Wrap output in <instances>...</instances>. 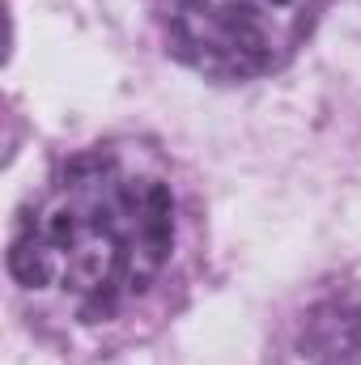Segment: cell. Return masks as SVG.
Listing matches in <instances>:
<instances>
[{
	"mask_svg": "<svg viewBox=\"0 0 361 365\" xmlns=\"http://www.w3.org/2000/svg\"><path fill=\"white\" fill-rule=\"evenodd\" d=\"M323 0H171V38L191 68L247 81L280 68L315 30Z\"/></svg>",
	"mask_w": 361,
	"mask_h": 365,
	"instance_id": "7a4b0ae2",
	"label": "cell"
},
{
	"mask_svg": "<svg viewBox=\"0 0 361 365\" xmlns=\"http://www.w3.org/2000/svg\"><path fill=\"white\" fill-rule=\"evenodd\" d=\"M280 365H361V272L327 284L306 306Z\"/></svg>",
	"mask_w": 361,
	"mask_h": 365,
	"instance_id": "3957f363",
	"label": "cell"
},
{
	"mask_svg": "<svg viewBox=\"0 0 361 365\" xmlns=\"http://www.w3.org/2000/svg\"><path fill=\"white\" fill-rule=\"evenodd\" d=\"M175 242L171 182L123 149H98L68 162L26 208L9 268L34 306L93 327L132 314L162 284Z\"/></svg>",
	"mask_w": 361,
	"mask_h": 365,
	"instance_id": "6da1fadb",
	"label": "cell"
}]
</instances>
